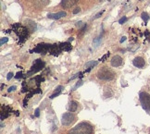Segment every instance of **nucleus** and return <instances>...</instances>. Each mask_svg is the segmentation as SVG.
<instances>
[{"instance_id":"38","label":"nucleus","mask_w":150,"mask_h":134,"mask_svg":"<svg viewBox=\"0 0 150 134\" xmlns=\"http://www.w3.org/2000/svg\"><path fill=\"white\" fill-rule=\"evenodd\" d=\"M99 1H103V0H99Z\"/></svg>"},{"instance_id":"1","label":"nucleus","mask_w":150,"mask_h":134,"mask_svg":"<svg viewBox=\"0 0 150 134\" xmlns=\"http://www.w3.org/2000/svg\"><path fill=\"white\" fill-rule=\"evenodd\" d=\"M93 131V128L90 124L86 122H82L77 126L71 129L69 131V134H91Z\"/></svg>"},{"instance_id":"9","label":"nucleus","mask_w":150,"mask_h":134,"mask_svg":"<svg viewBox=\"0 0 150 134\" xmlns=\"http://www.w3.org/2000/svg\"><path fill=\"white\" fill-rule=\"evenodd\" d=\"M67 15V13L65 11H60L58 13H53V14H48L47 17L48 19H52V20H60L61 18H64Z\"/></svg>"},{"instance_id":"27","label":"nucleus","mask_w":150,"mask_h":134,"mask_svg":"<svg viewBox=\"0 0 150 134\" xmlns=\"http://www.w3.org/2000/svg\"><path fill=\"white\" fill-rule=\"evenodd\" d=\"M33 94H34V93H33V92H28V93H27V95H26V97H25V98H27V99H29V98H31V96L33 95Z\"/></svg>"},{"instance_id":"34","label":"nucleus","mask_w":150,"mask_h":134,"mask_svg":"<svg viewBox=\"0 0 150 134\" xmlns=\"http://www.w3.org/2000/svg\"><path fill=\"white\" fill-rule=\"evenodd\" d=\"M149 34H150V33H149V32H148V31H147V32H145V35L147 36V38H148V36H149Z\"/></svg>"},{"instance_id":"22","label":"nucleus","mask_w":150,"mask_h":134,"mask_svg":"<svg viewBox=\"0 0 150 134\" xmlns=\"http://www.w3.org/2000/svg\"><path fill=\"white\" fill-rule=\"evenodd\" d=\"M103 12H104V10H102V11H100V12H98L97 14L95 15V17H94V20H95V19H98V18H100V17H101V15L103 14Z\"/></svg>"},{"instance_id":"25","label":"nucleus","mask_w":150,"mask_h":134,"mask_svg":"<svg viewBox=\"0 0 150 134\" xmlns=\"http://www.w3.org/2000/svg\"><path fill=\"white\" fill-rule=\"evenodd\" d=\"M21 77H22V73H21V72H18L17 74H16V76H15V79L19 80V79H21Z\"/></svg>"},{"instance_id":"8","label":"nucleus","mask_w":150,"mask_h":134,"mask_svg":"<svg viewBox=\"0 0 150 134\" xmlns=\"http://www.w3.org/2000/svg\"><path fill=\"white\" fill-rule=\"evenodd\" d=\"M61 51H62V50H61V48H60V45L54 44V45H52V46H51L49 53L51 54L52 56H55V57H57V56H59V55H60V53L61 52Z\"/></svg>"},{"instance_id":"4","label":"nucleus","mask_w":150,"mask_h":134,"mask_svg":"<svg viewBox=\"0 0 150 134\" xmlns=\"http://www.w3.org/2000/svg\"><path fill=\"white\" fill-rule=\"evenodd\" d=\"M45 62H43L42 60L36 59L34 62H33V65L31 66V70L27 73V76H31V74H34V73H36V72L42 70L43 68L45 67Z\"/></svg>"},{"instance_id":"32","label":"nucleus","mask_w":150,"mask_h":134,"mask_svg":"<svg viewBox=\"0 0 150 134\" xmlns=\"http://www.w3.org/2000/svg\"><path fill=\"white\" fill-rule=\"evenodd\" d=\"M82 25H83V22H82V21H79V22L76 23V26H78V27H81Z\"/></svg>"},{"instance_id":"23","label":"nucleus","mask_w":150,"mask_h":134,"mask_svg":"<svg viewBox=\"0 0 150 134\" xmlns=\"http://www.w3.org/2000/svg\"><path fill=\"white\" fill-rule=\"evenodd\" d=\"M80 7H75V8H74L73 10H72V13H73V14H77V13H79V12H80Z\"/></svg>"},{"instance_id":"20","label":"nucleus","mask_w":150,"mask_h":134,"mask_svg":"<svg viewBox=\"0 0 150 134\" xmlns=\"http://www.w3.org/2000/svg\"><path fill=\"white\" fill-rule=\"evenodd\" d=\"M7 41H8V38H7V37H4V38H1V41H0V45H4L5 43H7Z\"/></svg>"},{"instance_id":"11","label":"nucleus","mask_w":150,"mask_h":134,"mask_svg":"<svg viewBox=\"0 0 150 134\" xmlns=\"http://www.w3.org/2000/svg\"><path fill=\"white\" fill-rule=\"evenodd\" d=\"M133 66H135L136 67H140V68H141V67H143L144 66H145V60H144L143 57H137L133 59Z\"/></svg>"},{"instance_id":"30","label":"nucleus","mask_w":150,"mask_h":134,"mask_svg":"<svg viewBox=\"0 0 150 134\" xmlns=\"http://www.w3.org/2000/svg\"><path fill=\"white\" fill-rule=\"evenodd\" d=\"M27 102H28V99L24 98V100H23V106H24V107L27 106Z\"/></svg>"},{"instance_id":"15","label":"nucleus","mask_w":150,"mask_h":134,"mask_svg":"<svg viewBox=\"0 0 150 134\" xmlns=\"http://www.w3.org/2000/svg\"><path fill=\"white\" fill-rule=\"evenodd\" d=\"M96 65H97V61H89V62H87V63L85 64L84 67H88V68H92V67L96 66Z\"/></svg>"},{"instance_id":"16","label":"nucleus","mask_w":150,"mask_h":134,"mask_svg":"<svg viewBox=\"0 0 150 134\" xmlns=\"http://www.w3.org/2000/svg\"><path fill=\"white\" fill-rule=\"evenodd\" d=\"M141 18L143 19L144 21H146V22H147V21L149 20V15L147 14V12H143V13L141 14Z\"/></svg>"},{"instance_id":"18","label":"nucleus","mask_w":150,"mask_h":134,"mask_svg":"<svg viewBox=\"0 0 150 134\" xmlns=\"http://www.w3.org/2000/svg\"><path fill=\"white\" fill-rule=\"evenodd\" d=\"M82 85H83V81H78V82L76 83V85L74 86V88L72 89L71 91H75V90H76V89L78 88V87H80V86H82Z\"/></svg>"},{"instance_id":"13","label":"nucleus","mask_w":150,"mask_h":134,"mask_svg":"<svg viewBox=\"0 0 150 134\" xmlns=\"http://www.w3.org/2000/svg\"><path fill=\"white\" fill-rule=\"evenodd\" d=\"M77 2V0H63L61 5L64 7H70Z\"/></svg>"},{"instance_id":"10","label":"nucleus","mask_w":150,"mask_h":134,"mask_svg":"<svg viewBox=\"0 0 150 134\" xmlns=\"http://www.w3.org/2000/svg\"><path fill=\"white\" fill-rule=\"evenodd\" d=\"M122 64V58L120 56H114L111 58V66L114 67H117Z\"/></svg>"},{"instance_id":"14","label":"nucleus","mask_w":150,"mask_h":134,"mask_svg":"<svg viewBox=\"0 0 150 134\" xmlns=\"http://www.w3.org/2000/svg\"><path fill=\"white\" fill-rule=\"evenodd\" d=\"M78 108V104L75 101H72V102L70 104V106H69V110L70 112H75Z\"/></svg>"},{"instance_id":"7","label":"nucleus","mask_w":150,"mask_h":134,"mask_svg":"<svg viewBox=\"0 0 150 134\" xmlns=\"http://www.w3.org/2000/svg\"><path fill=\"white\" fill-rule=\"evenodd\" d=\"M74 118H75V116L73 114L69 113V112L63 114L62 118H61V124L64 126H69L74 121Z\"/></svg>"},{"instance_id":"33","label":"nucleus","mask_w":150,"mask_h":134,"mask_svg":"<svg viewBox=\"0 0 150 134\" xmlns=\"http://www.w3.org/2000/svg\"><path fill=\"white\" fill-rule=\"evenodd\" d=\"M125 40H126V37H124V36H123V37H122V38L120 39V43H123L124 41H125Z\"/></svg>"},{"instance_id":"35","label":"nucleus","mask_w":150,"mask_h":134,"mask_svg":"<svg viewBox=\"0 0 150 134\" xmlns=\"http://www.w3.org/2000/svg\"><path fill=\"white\" fill-rule=\"evenodd\" d=\"M4 86H5V84H1V90H3Z\"/></svg>"},{"instance_id":"17","label":"nucleus","mask_w":150,"mask_h":134,"mask_svg":"<svg viewBox=\"0 0 150 134\" xmlns=\"http://www.w3.org/2000/svg\"><path fill=\"white\" fill-rule=\"evenodd\" d=\"M35 81H36V83H37V86L40 85V83L42 82V81H45V79L42 78V76H37V77L35 78Z\"/></svg>"},{"instance_id":"6","label":"nucleus","mask_w":150,"mask_h":134,"mask_svg":"<svg viewBox=\"0 0 150 134\" xmlns=\"http://www.w3.org/2000/svg\"><path fill=\"white\" fill-rule=\"evenodd\" d=\"M52 45H48V44H39L34 47V49L31 50V52H34V53L38 54H45L46 52L50 51Z\"/></svg>"},{"instance_id":"24","label":"nucleus","mask_w":150,"mask_h":134,"mask_svg":"<svg viewBox=\"0 0 150 134\" xmlns=\"http://www.w3.org/2000/svg\"><path fill=\"white\" fill-rule=\"evenodd\" d=\"M15 90H16V86H11V87H9V88H8V90H7V92H14Z\"/></svg>"},{"instance_id":"5","label":"nucleus","mask_w":150,"mask_h":134,"mask_svg":"<svg viewBox=\"0 0 150 134\" xmlns=\"http://www.w3.org/2000/svg\"><path fill=\"white\" fill-rule=\"evenodd\" d=\"M140 101L147 111H150V95L147 92H140Z\"/></svg>"},{"instance_id":"19","label":"nucleus","mask_w":150,"mask_h":134,"mask_svg":"<svg viewBox=\"0 0 150 134\" xmlns=\"http://www.w3.org/2000/svg\"><path fill=\"white\" fill-rule=\"evenodd\" d=\"M109 55H110L109 53H107L106 55H104V56H103V57L100 58V61H101V62H104V61H105V60L107 59L108 57H109Z\"/></svg>"},{"instance_id":"3","label":"nucleus","mask_w":150,"mask_h":134,"mask_svg":"<svg viewBox=\"0 0 150 134\" xmlns=\"http://www.w3.org/2000/svg\"><path fill=\"white\" fill-rule=\"evenodd\" d=\"M97 77L100 80H104V81H111L114 78V73L111 70H109L108 68H102L98 71Z\"/></svg>"},{"instance_id":"12","label":"nucleus","mask_w":150,"mask_h":134,"mask_svg":"<svg viewBox=\"0 0 150 134\" xmlns=\"http://www.w3.org/2000/svg\"><path fill=\"white\" fill-rule=\"evenodd\" d=\"M60 46L62 51H70V50H71V48H72L70 42L61 43V44H60Z\"/></svg>"},{"instance_id":"28","label":"nucleus","mask_w":150,"mask_h":134,"mask_svg":"<svg viewBox=\"0 0 150 134\" xmlns=\"http://www.w3.org/2000/svg\"><path fill=\"white\" fill-rule=\"evenodd\" d=\"M34 116H36V117H38L39 116H40V109L39 108H37V109L35 110V113H34Z\"/></svg>"},{"instance_id":"36","label":"nucleus","mask_w":150,"mask_h":134,"mask_svg":"<svg viewBox=\"0 0 150 134\" xmlns=\"http://www.w3.org/2000/svg\"><path fill=\"white\" fill-rule=\"evenodd\" d=\"M16 116H19V115H20V113H19V111H16Z\"/></svg>"},{"instance_id":"26","label":"nucleus","mask_w":150,"mask_h":134,"mask_svg":"<svg viewBox=\"0 0 150 134\" xmlns=\"http://www.w3.org/2000/svg\"><path fill=\"white\" fill-rule=\"evenodd\" d=\"M12 77H13V73H12V72H9V73L7 74V81H10Z\"/></svg>"},{"instance_id":"21","label":"nucleus","mask_w":150,"mask_h":134,"mask_svg":"<svg viewBox=\"0 0 150 134\" xmlns=\"http://www.w3.org/2000/svg\"><path fill=\"white\" fill-rule=\"evenodd\" d=\"M126 21H127V18H126V17H122V18L119 21V23L120 24H123Z\"/></svg>"},{"instance_id":"2","label":"nucleus","mask_w":150,"mask_h":134,"mask_svg":"<svg viewBox=\"0 0 150 134\" xmlns=\"http://www.w3.org/2000/svg\"><path fill=\"white\" fill-rule=\"evenodd\" d=\"M12 30L18 35L21 43H23L28 37V29L21 26L20 23H16V24L12 25Z\"/></svg>"},{"instance_id":"37","label":"nucleus","mask_w":150,"mask_h":134,"mask_svg":"<svg viewBox=\"0 0 150 134\" xmlns=\"http://www.w3.org/2000/svg\"><path fill=\"white\" fill-rule=\"evenodd\" d=\"M72 40H73V38H72V37H71V38H70V39H69V42H70V41H72Z\"/></svg>"},{"instance_id":"29","label":"nucleus","mask_w":150,"mask_h":134,"mask_svg":"<svg viewBox=\"0 0 150 134\" xmlns=\"http://www.w3.org/2000/svg\"><path fill=\"white\" fill-rule=\"evenodd\" d=\"M62 88H63L62 86H59V87H57L55 92H61V90H62Z\"/></svg>"},{"instance_id":"31","label":"nucleus","mask_w":150,"mask_h":134,"mask_svg":"<svg viewBox=\"0 0 150 134\" xmlns=\"http://www.w3.org/2000/svg\"><path fill=\"white\" fill-rule=\"evenodd\" d=\"M29 90H28V88H26V87H23L22 88V90H21V92H28Z\"/></svg>"}]
</instances>
